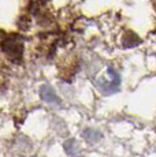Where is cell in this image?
<instances>
[{"label":"cell","mask_w":156,"mask_h":157,"mask_svg":"<svg viewBox=\"0 0 156 157\" xmlns=\"http://www.w3.org/2000/svg\"><path fill=\"white\" fill-rule=\"evenodd\" d=\"M22 49H23L22 44L17 40L10 38V40L3 41V51L10 56H21L22 55Z\"/></svg>","instance_id":"1"},{"label":"cell","mask_w":156,"mask_h":157,"mask_svg":"<svg viewBox=\"0 0 156 157\" xmlns=\"http://www.w3.org/2000/svg\"><path fill=\"white\" fill-rule=\"evenodd\" d=\"M40 96L45 102H58V96L55 94V92L52 90V87L48 86V85H44L41 86L40 89Z\"/></svg>","instance_id":"2"},{"label":"cell","mask_w":156,"mask_h":157,"mask_svg":"<svg viewBox=\"0 0 156 157\" xmlns=\"http://www.w3.org/2000/svg\"><path fill=\"white\" fill-rule=\"evenodd\" d=\"M84 138H85L86 141H89V142H97L99 140H100L103 135H101L100 131H97V130H93V128H86L85 131L82 132Z\"/></svg>","instance_id":"3"}]
</instances>
